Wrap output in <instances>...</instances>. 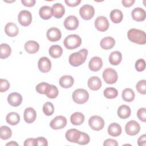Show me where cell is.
Segmentation results:
<instances>
[{"label":"cell","instance_id":"6da1fadb","mask_svg":"<svg viewBox=\"0 0 146 146\" xmlns=\"http://www.w3.org/2000/svg\"><path fill=\"white\" fill-rule=\"evenodd\" d=\"M87 54L88 51L86 48H83L78 52L72 53L68 58L70 64L74 67L80 66L85 62Z\"/></svg>","mask_w":146,"mask_h":146},{"label":"cell","instance_id":"7a4b0ae2","mask_svg":"<svg viewBox=\"0 0 146 146\" xmlns=\"http://www.w3.org/2000/svg\"><path fill=\"white\" fill-rule=\"evenodd\" d=\"M128 39L138 44H144L146 43V34L143 30L131 29L127 33Z\"/></svg>","mask_w":146,"mask_h":146},{"label":"cell","instance_id":"3957f363","mask_svg":"<svg viewBox=\"0 0 146 146\" xmlns=\"http://www.w3.org/2000/svg\"><path fill=\"white\" fill-rule=\"evenodd\" d=\"M82 44L81 38L76 34H71L66 37L63 41L64 47L68 50H73L79 47Z\"/></svg>","mask_w":146,"mask_h":146},{"label":"cell","instance_id":"277c9868","mask_svg":"<svg viewBox=\"0 0 146 146\" xmlns=\"http://www.w3.org/2000/svg\"><path fill=\"white\" fill-rule=\"evenodd\" d=\"M74 102L79 104H82L87 102L89 99V94L84 89L78 88L75 90L72 95Z\"/></svg>","mask_w":146,"mask_h":146},{"label":"cell","instance_id":"5b68a950","mask_svg":"<svg viewBox=\"0 0 146 146\" xmlns=\"http://www.w3.org/2000/svg\"><path fill=\"white\" fill-rule=\"evenodd\" d=\"M103 78L107 84L115 83L118 79L116 71L112 68H106L103 72Z\"/></svg>","mask_w":146,"mask_h":146},{"label":"cell","instance_id":"8992f818","mask_svg":"<svg viewBox=\"0 0 146 146\" xmlns=\"http://www.w3.org/2000/svg\"><path fill=\"white\" fill-rule=\"evenodd\" d=\"M88 124L93 130L100 131L102 129L104 126V120L102 117L98 115H94L90 117L88 120Z\"/></svg>","mask_w":146,"mask_h":146},{"label":"cell","instance_id":"52a82bcc","mask_svg":"<svg viewBox=\"0 0 146 146\" xmlns=\"http://www.w3.org/2000/svg\"><path fill=\"white\" fill-rule=\"evenodd\" d=\"M79 14L83 19L88 21L94 16L95 9L94 7L90 5H84L80 8Z\"/></svg>","mask_w":146,"mask_h":146},{"label":"cell","instance_id":"ba28073f","mask_svg":"<svg viewBox=\"0 0 146 146\" xmlns=\"http://www.w3.org/2000/svg\"><path fill=\"white\" fill-rule=\"evenodd\" d=\"M18 21L22 26L25 27L28 26L31 23L32 15L28 10H22L18 14Z\"/></svg>","mask_w":146,"mask_h":146},{"label":"cell","instance_id":"9c48e42d","mask_svg":"<svg viewBox=\"0 0 146 146\" xmlns=\"http://www.w3.org/2000/svg\"><path fill=\"white\" fill-rule=\"evenodd\" d=\"M140 130V125L135 120H130L125 126V131L127 135L134 136L137 135Z\"/></svg>","mask_w":146,"mask_h":146},{"label":"cell","instance_id":"30bf717a","mask_svg":"<svg viewBox=\"0 0 146 146\" xmlns=\"http://www.w3.org/2000/svg\"><path fill=\"white\" fill-rule=\"evenodd\" d=\"M67 124V119L63 116H57L50 122V126L53 129H60L63 128Z\"/></svg>","mask_w":146,"mask_h":146},{"label":"cell","instance_id":"8fae6325","mask_svg":"<svg viewBox=\"0 0 146 146\" xmlns=\"http://www.w3.org/2000/svg\"><path fill=\"white\" fill-rule=\"evenodd\" d=\"M79 20L75 15H69L64 21V27L68 30H75L79 26Z\"/></svg>","mask_w":146,"mask_h":146},{"label":"cell","instance_id":"7c38bea8","mask_svg":"<svg viewBox=\"0 0 146 146\" xmlns=\"http://www.w3.org/2000/svg\"><path fill=\"white\" fill-rule=\"evenodd\" d=\"M110 26L108 19L104 16H99L95 21V28L99 31L104 32L108 30Z\"/></svg>","mask_w":146,"mask_h":146},{"label":"cell","instance_id":"4fadbf2b","mask_svg":"<svg viewBox=\"0 0 146 146\" xmlns=\"http://www.w3.org/2000/svg\"><path fill=\"white\" fill-rule=\"evenodd\" d=\"M38 67L40 71L43 73H47L50 71L51 68V60L47 57L43 56L39 59Z\"/></svg>","mask_w":146,"mask_h":146},{"label":"cell","instance_id":"5bb4252c","mask_svg":"<svg viewBox=\"0 0 146 146\" xmlns=\"http://www.w3.org/2000/svg\"><path fill=\"white\" fill-rule=\"evenodd\" d=\"M46 36L50 42H57L61 39L62 34L60 30L58 28L51 27L47 31Z\"/></svg>","mask_w":146,"mask_h":146},{"label":"cell","instance_id":"9a60e30c","mask_svg":"<svg viewBox=\"0 0 146 146\" xmlns=\"http://www.w3.org/2000/svg\"><path fill=\"white\" fill-rule=\"evenodd\" d=\"M7 102L13 107H18L22 102V96L18 92H12L7 97Z\"/></svg>","mask_w":146,"mask_h":146},{"label":"cell","instance_id":"2e32d148","mask_svg":"<svg viewBox=\"0 0 146 146\" xmlns=\"http://www.w3.org/2000/svg\"><path fill=\"white\" fill-rule=\"evenodd\" d=\"M80 131L75 128L70 129L66 132V139L67 141L71 143H77L80 136Z\"/></svg>","mask_w":146,"mask_h":146},{"label":"cell","instance_id":"e0dca14e","mask_svg":"<svg viewBox=\"0 0 146 146\" xmlns=\"http://www.w3.org/2000/svg\"><path fill=\"white\" fill-rule=\"evenodd\" d=\"M102 66L103 61L102 59L98 56L92 57L88 63V67L92 71H98L101 69Z\"/></svg>","mask_w":146,"mask_h":146},{"label":"cell","instance_id":"ac0fdd59","mask_svg":"<svg viewBox=\"0 0 146 146\" xmlns=\"http://www.w3.org/2000/svg\"><path fill=\"white\" fill-rule=\"evenodd\" d=\"M132 19L137 22H141L145 20L146 17L145 11L141 7H136L131 12Z\"/></svg>","mask_w":146,"mask_h":146},{"label":"cell","instance_id":"d6986e66","mask_svg":"<svg viewBox=\"0 0 146 146\" xmlns=\"http://www.w3.org/2000/svg\"><path fill=\"white\" fill-rule=\"evenodd\" d=\"M25 121L29 124L33 123L36 118V113L35 110L32 107H28L25 110L23 113Z\"/></svg>","mask_w":146,"mask_h":146},{"label":"cell","instance_id":"ffe728a7","mask_svg":"<svg viewBox=\"0 0 146 146\" xmlns=\"http://www.w3.org/2000/svg\"><path fill=\"white\" fill-rule=\"evenodd\" d=\"M5 32L9 36L14 37L18 35L19 29L15 23L9 22L5 26Z\"/></svg>","mask_w":146,"mask_h":146},{"label":"cell","instance_id":"44dd1931","mask_svg":"<svg viewBox=\"0 0 146 146\" xmlns=\"http://www.w3.org/2000/svg\"><path fill=\"white\" fill-rule=\"evenodd\" d=\"M88 87L92 91H97L102 87V81L98 76H94L89 78L87 82Z\"/></svg>","mask_w":146,"mask_h":146},{"label":"cell","instance_id":"7402d4cb","mask_svg":"<svg viewBox=\"0 0 146 146\" xmlns=\"http://www.w3.org/2000/svg\"><path fill=\"white\" fill-rule=\"evenodd\" d=\"M52 10L53 13V16L57 19L61 18L64 14L65 9L64 7L60 3H56L52 5Z\"/></svg>","mask_w":146,"mask_h":146},{"label":"cell","instance_id":"603a6c76","mask_svg":"<svg viewBox=\"0 0 146 146\" xmlns=\"http://www.w3.org/2000/svg\"><path fill=\"white\" fill-rule=\"evenodd\" d=\"M24 47L27 52L33 54L38 52L39 49V44L36 41L29 40L25 43Z\"/></svg>","mask_w":146,"mask_h":146},{"label":"cell","instance_id":"cb8c5ba5","mask_svg":"<svg viewBox=\"0 0 146 146\" xmlns=\"http://www.w3.org/2000/svg\"><path fill=\"white\" fill-rule=\"evenodd\" d=\"M107 131L111 136L117 137L121 133V127L120 124L116 123H112L109 125Z\"/></svg>","mask_w":146,"mask_h":146},{"label":"cell","instance_id":"d4e9b609","mask_svg":"<svg viewBox=\"0 0 146 146\" xmlns=\"http://www.w3.org/2000/svg\"><path fill=\"white\" fill-rule=\"evenodd\" d=\"M115 44V40L111 36L103 38L100 42V46L104 50H110L113 47Z\"/></svg>","mask_w":146,"mask_h":146},{"label":"cell","instance_id":"484cf974","mask_svg":"<svg viewBox=\"0 0 146 146\" xmlns=\"http://www.w3.org/2000/svg\"><path fill=\"white\" fill-rule=\"evenodd\" d=\"M117 113L120 118L125 119L130 116L131 113V110L128 106L123 104L120 106L118 108Z\"/></svg>","mask_w":146,"mask_h":146},{"label":"cell","instance_id":"4316f807","mask_svg":"<svg viewBox=\"0 0 146 146\" xmlns=\"http://www.w3.org/2000/svg\"><path fill=\"white\" fill-rule=\"evenodd\" d=\"M39 14L40 18L44 20L50 19L53 15L52 8L48 6H43L39 10Z\"/></svg>","mask_w":146,"mask_h":146},{"label":"cell","instance_id":"83f0119b","mask_svg":"<svg viewBox=\"0 0 146 146\" xmlns=\"http://www.w3.org/2000/svg\"><path fill=\"white\" fill-rule=\"evenodd\" d=\"M74 83V79L71 75H63L59 81L60 86L64 88H68L71 87Z\"/></svg>","mask_w":146,"mask_h":146},{"label":"cell","instance_id":"f1b7e54d","mask_svg":"<svg viewBox=\"0 0 146 146\" xmlns=\"http://www.w3.org/2000/svg\"><path fill=\"white\" fill-rule=\"evenodd\" d=\"M84 121V115L79 112L72 113L70 116L71 123L75 125H79L83 123Z\"/></svg>","mask_w":146,"mask_h":146},{"label":"cell","instance_id":"f546056e","mask_svg":"<svg viewBox=\"0 0 146 146\" xmlns=\"http://www.w3.org/2000/svg\"><path fill=\"white\" fill-rule=\"evenodd\" d=\"M121 53L118 51L112 52L109 56V62L113 66H116L120 64L121 61Z\"/></svg>","mask_w":146,"mask_h":146},{"label":"cell","instance_id":"4dcf8cb0","mask_svg":"<svg viewBox=\"0 0 146 146\" xmlns=\"http://www.w3.org/2000/svg\"><path fill=\"white\" fill-rule=\"evenodd\" d=\"M50 55L53 58H58L60 57L63 54V49L61 46L55 44L51 46L48 50Z\"/></svg>","mask_w":146,"mask_h":146},{"label":"cell","instance_id":"1f68e13d","mask_svg":"<svg viewBox=\"0 0 146 146\" xmlns=\"http://www.w3.org/2000/svg\"><path fill=\"white\" fill-rule=\"evenodd\" d=\"M6 120L8 124L11 125H15L18 124V123L19 122L20 116L17 112H11L6 115Z\"/></svg>","mask_w":146,"mask_h":146},{"label":"cell","instance_id":"d6a6232c","mask_svg":"<svg viewBox=\"0 0 146 146\" xmlns=\"http://www.w3.org/2000/svg\"><path fill=\"white\" fill-rule=\"evenodd\" d=\"M110 18L114 23H119L123 20V14L121 10L114 9L111 11Z\"/></svg>","mask_w":146,"mask_h":146},{"label":"cell","instance_id":"836d02e7","mask_svg":"<svg viewBox=\"0 0 146 146\" xmlns=\"http://www.w3.org/2000/svg\"><path fill=\"white\" fill-rule=\"evenodd\" d=\"M121 97L123 100L127 102H131L134 100L135 94L131 88H126L123 91Z\"/></svg>","mask_w":146,"mask_h":146},{"label":"cell","instance_id":"e575fe53","mask_svg":"<svg viewBox=\"0 0 146 146\" xmlns=\"http://www.w3.org/2000/svg\"><path fill=\"white\" fill-rule=\"evenodd\" d=\"M0 58L1 59H6L8 58L11 52L10 46L6 43H2L0 45Z\"/></svg>","mask_w":146,"mask_h":146},{"label":"cell","instance_id":"d590c367","mask_svg":"<svg viewBox=\"0 0 146 146\" xmlns=\"http://www.w3.org/2000/svg\"><path fill=\"white\" fill-rule=\"evenodd\" d=\"M12 136V131L7 126L3 125L0 128V137L2 140L10 139Z\"/></svg>","mask_w":146,"mask_h":146},{"label":"cell","instance_id":"8d00e7d4","mask_svg":"<svg viewBox=\"0 0 146 146\" xmlns=\"http://www.w3.org/2000/svg\"><path fill=\"white\" fill-rule=\"evenodd\" d=\"M59 94V91L58 88L52 84H49L45 95L50 99L56 98Z\"/></svg>","mask_w":146,"mask_h":146},{"label":"cell","instance_id":"74e56055","mask_svg":"<svg viewBox=\"0 0 146 146\" xmlns=\"http://www.w3.org/2000/svg\"><path fill=\"white\" fill-rule=\"evenodd\" d=\"M104 96L107 99H114L118 95L117 90L113 87H107L103 92Z\"/></svg>","mask_w":146,"mask_h":146},{"label":"cell","instance_id":"f35d334b","mask_svg":"<svg viewBox=\"0 0 146 146\" xmlns=\"http://www.w3.org/2000/svg\"><path fill=\"white\" fill-rule=\"evenodd\" d=\"M43 112L46 116H51L54 112V107L52 103L47 102L43 106Z\"/></svg>","mask_w":146,"mask_h":146},{"label":"cell","instance_id":"ab89813d","mask_svg":"<svg viewBox=\"0 0 146 146\" xmlns=\"http://www.w3.org/2000/svg\"><path fill=\"white\" fill-rule=\"evenodd\" d=\"M146 80L145 79L141 80L139 81L136 85V88L137 91L143 95H145L146 94Z\"/></svg>","mask_w":146,"mask_h":146},{"label":"cell","instance_id":"60d3db41","mask_svg":"<svg viewBox=\"0 0 146 146\" xmlns=\"http://www.w3.org/2000/svg\"><path fill=\"white\" fill-rule=\"evenodd\" d=\"M50 84L46 82H41L36 85L35 87V90L37 92L40 94L45 95L47 89Z\"/></svg>","mask_w":146,"mask_h":146},{"label":"cell","instance_id":"b9f144b4","mask_svg":"<svg viewBox=\"0 0 146 146\" xmlns=\"http://www.w3.org/2000/svg\"><path fill=\"white\" fill-rule=\"evenodd\" d=\"M90 141V137L89 135L83 132H80V137L77 142V144L80 145H86Z\"/></svg>","mask_w":146,"mask_h":146},{"label":"cell","instance_id":"7bdbcfd3","mask_svg":"<svg viewBox=\"0 0 146 146\" xmlns=\"http://www.w3.org/2000/svg\"><path fill=\"white\" fill-rule=\"evenodd\" d=\"M135 68L138 72H141L145 68V62L144 59H139L135 63Z\"/></svg>","mask_w":146,"mask_h":146},{"label":"cell","instance_id":"ee69618b","mask_svg":"<svg viewBox=\"0 0 146 146\" xmlns=\"http://www.w3.org/2000/svg\"><path fill=\"white\" fill-rule=\"evenodd\" d=\"M10 88V83L6 79H0V92H4L7 91Z\"/></svg>","mask_w":146,"mask_h":146},{"label":"cell","instance_id":"f6af8a7d","mask_svg":"<svg viewBox=\"0 0 146 146\" xmlns=\"http://www.w3.org/2000/svg\"><path fill=\"white\" fill-rule=\"evenodd\" d=\"M145 108H140L137 112V116L138 119L141 121H146V114H145Z\"/></svg>","mask_w":146,"mask_h":146},{"label":"cell","instance_id":"bcb514c9","mask_svg":"<svg viewBox=\"0 0 146 146\" xmlns=\"http://www.w3.org/2000/svg\"><path fill=\"white\" fill-rule=\"evenodd\" d=\"M47 145H48V142L46 138L43 137H38L35 138V146L36 145L47 146Z\"/></svg>","mask_w":146,"mask_h":146},{"label":"cell","instance_id":"7dc6e473","mask_svg":"<svg viewBox=\"0 0 146 146\" xmlns=\"http://www.w3.org/2000/svg\"><path fill=\"white\" fill-rule=\"evenodd\" d=\"M66 5L70 7H75L79 5L81 1L80 0H65L64 1Z\"/></svg>","mask_w":146,"mask_h":146},{"label":"cell","instance_id":"c3c4849f","mask_svg":"<svg viewBox=\"0 0 146 146\" xmlns=\"http://www.w3.org/2000/svg\"><path fill=\"white\" fill-rule=\"evenodd\" d=\"M103 145L104 146H108V145L117 146L118 143L116 140H114L112 139H108L104 141Z\"/></svg>","mask_w":146,"mask_h":146},{"label":"cell","instance_id":"681fc988","mask_svg":"<svg viewBox=\"0 0 146 146\" xmlns=\"http://www.w3.org/2000/svg\"><path fill=\"white\" fill-rule=\"evenodd\" d=\"M137 144L139 146H145L146 145V135L143 134L140 136L137 140Z\"/></svg>","mask_w":146,"mask_h":146},{"label":"cell","instance_id":"f907efd6","mask_svg":"<svg viewBox=\"0 0 146 146\" xmlns=\"http://www.w3.org/2000/svg\"><path fill=\"white\" fill-rule=\"evenodd\" d=\"M35 0H21V3L26 7H33L35 4Z\"/></svg>","mask_w":146,"mask_h":146},{"label":"cell","instance_id":"816d5d0a","mask_svg":"<svg viewBox=\"0 0 146 146\" xmlns=\"http://www.w3.org/2000/svg\"><path fill=\"white\" fill-rule=\"evenodd\" d=\"M23 145L25 146H35V139L34 138H29L26 139L25 142Z\"/></svg>","mask_w":146,"mask_h":146},{"label":"cell","instance_id":"f5cc1de1","mask_svg":"<svg viewBox=\"0 0 146 146\" xmlns=\"http://www.w3.org/2000/svg\"><path fill=\"white\" fill-rule=\"evenodd\" d=\"M135 2V0H123L121 1L123 5L125 7H129L132 6Z\"/></svg>","mask_w":146,"mask_h":146},{"label":"cell","instance_id":"db71d44e","mask_svg":"<svg viewBox=\"0 0 146 146\" xmlns=\"http://www.w3.org/2000/svg\"><path fill=\"white\" fill-rule=\"evenodd\" d=\"M6 145H11V146H14V145H19V144L15 141H11L10 143H8L6 144Z\"/></svg>","mask_w":146,"mask_h":146}]
</instances>
